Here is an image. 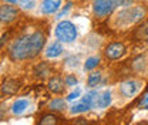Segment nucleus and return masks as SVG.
Here are the masks:
<instances>
[{
  "label": "nucleus",
  "mask_w": 148,
  "mask_h": 125,
  "mask_svg": "<svg viewBox=\"0 0 148 125\" xmlns=\"http://www.w3.org/2000/svg\"><path fill=\"white\" fill-rule=\"evenodd\" d=\"M92 9L98 17H106L112 13V10L115 9V3L114 0H95Z\"/></svg>",
  "instance_id": "obj_5"
},
{
  "label": "nucleus",
  "mask_w": 148,
  "mask_h": 125,
  "mask_svg": "<svg viewBox=\"0 0 148 125\" xmlns=\"http://www.w3.org/2000/svg\"><path fill=\"white\" fill-rule=\"evenodd\" d=\"M34 6H36L34 0H20V7L24 10H32Z\"/></svg>",
  "instance_id": "obj_22"
},
{
  "label": "nucleus",
  "mask_w": 148,
  "mask_h": 125,
  "mask_svg": "<svg viewBox=\"0 0 148 125\" xmlns=\"http://www.w3.org/2000/svg\"><path fill=\"white\" fill-rule=\"evenodd\" d=\"M80 94H81V91H80V89L77 88L75 91H74V92H71V94H69L67 100H69V101H73V100H77V98L80 97Z\"/></svg>",
  "instance_id": "obj_25"
},
{
  "label": "nucleus",
  "mask_w": 148,
  "mask_h": 125,
  "mask_svg": "<svg viewBox=\"0 0 148 125\" xmlns=\"http://www.w3.org/2000/svg\"><path fill=\"white\" fill-rule=\"evenodd\" d=\"M64 83H66V85H69V87H73V85H75V84H77V78H75L74 75H67Z\"/></svg>",
  "instance_id": "obj_24"
},
{
  "label": "nucleus",
  "mask_w": 148,
  "mask_h": 125,
  "mask_svg": "<svg viewBox=\"0 0 148 125\" xmlns=\"http://www.w3.org/2000/svg\"><path fill=\"white\" fill-rule=\"evenodd\" d=\"M56 37L63 43H71L77 37V29L71 21H60L56 27Z\"/></svg>",
  "instance_id": "obj_3"
},
{
  "label": "nucleus",
  "mask_w": 148,
  "mask_h": 125,
  "mask_svg": "<svg viewBox=\"0 0 148 125\" xmlns=\"http://www.w3.org/2000/svg\"><path fill=\"white\" fill-rule=\"evenodd\" d=\"M104 54L108 60H118L125 54V46L123 43H111L106 47Z\"/></svg>",
  "instance_id": "obj_6"
},
{
  "label": "nucleus",
  "mask_w": 148,
  "mask_h": 125,
  "mask_svg": "<svg viewBox=\"0 0 148 125\" xmlns=\"http://www.w3.org/2000/svg\"><path fill=\"white\" fill-rule=\"evenodd\" d=\"M49 89L51 92L56 94H61L64 91V85H63V80L60 77H53L50 81H49Z\"/></svg>",
  "instance_id": "obj_12"
},
{
  "label": "nucleus",
  "mask_w": 148,
  "mask_h": 125,
  "mask_svg": "<svg viewBox=\"0 0 148 125\" xmlns=\"http://www.w3.org/2000/svg\"><path fill=\"white\" fill-rule=\"evenodd\" d=\"M61 6V0H44L41 3V12L44 14H53Z\"/></svg>",
  "instance_id": "obj_9"
},
{
  "label": "nucleus",
  "mask_w": 148,
  "mask_h": 125,
  "mask_svg": "<svg viewBox=\"0 0 148 125\" xmlns=\"http://www.w3.org/2000/svg\"><path fill=\"white\" fill-rule=\"evenodd\" d=\"M140 88H141V83L140 81H137V80H128V81H125V83L121 84L120 91L125 97H132V95H135L140 91Z\"/></svg>",
  "instance_id": "obj_8"
},
{
  "label": "nucleus",
  "mask_w": 148,
  "mask_h": 125,
  "mask_svg": "<svg viewBox=\"0 0 148 125\" xmlns=\"http://www.w3.org/2000/svg\"><path fill=\"white\" fill-rule=\"evenodd\" d=\"M18 88H20V83H18L17 80H12V78L10 80H6L3 83V87H1L3 92H6L7 95H14L18 91Z\"/></svg>",
  "instance_id": "obj_10"
},
{
  "label": "nucleus",
  "mask_w": 148,
  "mask_h": 125,
  "mask_svg": "<svg viewBox=\"0 0 148 125\" xmlns=\"http://www.w3.org/2000/svg\"><path fill=\"white\" fill-rule=\"evenodd\" d=\"M50 109L51 111H63L66 109V101L61 98H56L50 102Z\"/></svg>",
  "instance_id": "obj_18"
},
{
  "label": "nucleus",
  "mask_w": 148,
  "mask_h": 125,
  "mask_svg": "<svg viewBox=\"0 0 148 125\" xmlns=\"http://www.w3.org/2000/svg\"><path fill=\"white\" fill-rule=\"evenodd\" d=\"M46 44V37L41 31H34L29 36V48H30V58L36 57L37 54L43 50Z\"/></svg>",
  "instance_id": "obj_4"
},
{
  "label": "nucleus",
  "mask_w": 148,
  "mask_h": 125,
  "mask_svg": "<svg viewBox=\"0 0 148 125\" xmlns=\"http://www.w3.org/2000/svg\"><path fill=\"white\" fill-rule=\"evenodd\" d=\"M61 53H63V46H61V43H58V41L51 43V44L47 47V50H46L47 58H56V57H58Z\"/></svg>",
  "instance_id": "obj_11"
},
{
  "label": "nucleus",
  "mask_w": 148,
  "mask_h": 125,
  "mask_svg": "<svg viewBox=\"0 0 148 125\" xmlns=\"http://www.w3.org/2000/svg\"><path fill=\"white\" fill-rule=\"evenodd\" d=\"M34 74H36L37 77H40V78H44V77H47L50 74V67L46 63H40L34 68Z\"/></svg>",
  "instance_id": "obj_15"
},
{
  "label": "nucleus",
  "mask_w": 148,
  "mask_h": 125,
  "mask_svg": "<svg viewBox=\"0 0 148 125\" xmlns=\"http://www.w3.org/2000/svg\"><path fill=\"white\" fill-rule=\"evenodd\" d=\"M18 16V10L14 6H0V21L1 23H12Z\"/></svg>",
  "instance_id": "obj_7"
},
{
  "label": "nucleus",
  "mask_w": 148,
  "mask_h": 125,
  "mask_svg": "<svg viewBox=\"0 0 148 125\" xmlns=\"http://www.w3.org/2000/svg\"><path fill=\"white\" fill-rule=\"evenodd\" d=\"M70 7H71V4H70V3H69V4H67V6H66V7H64V10H61V12H60V13H58V14H57V18L63 17V16H64V14H66V13H67V12H69V10H70Z\"/></svg>",
  "instance_id": "obj_26"
},
{
  "label": "nucleus",
  "mask_w": 148,
  "mask_h": 125,
  "mask_svg": "<svg viewBox=\"0 0 148 125\" xmlns=\"http://www.w3.org/2000/svg\"><path fill=\"white\" fill-rule=\"evenodd\" d=\"M147 109H148V105H147Z\"/></svg>",
  "instance_id": "obj_29"
},
{
  "label": "nucleus",
  "mask_w": 148,
  "mask_h": 125,
  "mask_svg": "<svg viewBox=\"0 0 148 125\" xmlns=\"http://www.w3.org/2000/svg\"><path fill=\"white\" fill-rule=\"evenodd\" d=\"M137 36L140 37L141 40H145V41H148V23L143 24V27H140V29H138Z\"/></svg>",
  "instance_id": "obj_21"
},
{
  "label": "nucleus",
  "mask_w": 148,
  "mask_h": 125,
  "mask_svg": "<svg viewBox=\"0 0 148 125\" xmlns=\"http://www.w3.org/2000/svg\"><path fill=\"white\" fill-rule=\"evenodd\" d=\"M110 104H111V92L110 91L103 92V94L98 97L97 102H95V105H98L100 108H106V107H108Z\"/></svg>",
  "instance_id": "obj_14"
},
{
  "label": "nucleus",
  "mask_w": 148,
  "mask_h": 125,
  "mask_svg": "<svg viewBox=\"0 0 148 125\" xmlns=\"http://www.w3.org/2000/svg\"><path fill=\"white\" fill-rule=\"evenodd\" d=\"M10 57L12 60H26L30 58V48H29V36L17 38L10 47Z\"/></svg>",
  "instance_id": "obj_2"
},
{
  "label": "nucleus",
  "mask_w": 148,
  "mask_h": 125,
  "mask_svg": "<svg viewBox=\"0 0 148 125\" xmlns=\"http://www.w3.org/2000/svg\"><path fill=\"white\" fill-rule=\"evenodd\" d=\"M100 83H101V72L94 71V72H91V74L88 75L87 84H88L90 87H95V85H98Z\"/></svg>",
  "instance_id": "obj_17"
},
{
  "label": "nucleus",
  "mask_w": 148,
  "mask_h": 125,
  "mask_svg": "<svg viewBox=\"0 0 148 125\" xmlns=\"http://www.w3.org/2000/svg\"><path fill=\"white\" fill-rule=\"evenodd\" d=\"M98 63H100V58L98 57H90V58H87L86 60V63H84V70H92V68H95L97 66H98Z\"/></svg>",
  "instance_id": "obj_19"
},
{
  "label": "nucleus",
  "mask_w": 148,
  "mask_h": 125,
  "mask_svg": "<svg viewBox=\"0 0 148 125\" xmlns=\"http://www.w3.org/2000/svg\"><path fill=\"white\" fill-rule=\"evenodd\" d=\"M90 108L91 107H90L87 102L81 101V102H78V104H75V105H73V107L70 108V112H71V114H80V112H86V111H88Z\"/></svg>",
  "instance_id": "obj_16"
},
{
  "label": "nucleus",
  "mask_w": 148,
  "mask_h": 125,
  "mask_svg": "<svg viewBox=\"0 0 148 125\" xmlns=\"http://www.w3.org/2000/svg\"><path fill=\"white\" fill-rule=\"evenodd\" d=\"M6 1H9V3H16L17 0H6Z\"/></svg>",
  "instance_id": "obj_28"
},
{
  "label": "nucleus",
  "mask_w": 148,
  "mask_h": 125,
  "mask_svg": "<svg viewBox=\"0 0 148 125\" xmlns=\"http://www.w3.org/2000/svg\"><path fill=\"white\" fill-rule=\"evenodd\" d=\"M134 0H114V3H115V7L117 6H121V7H128L131 6V3H132Z\"/></svg>",
  "instance_id": "obj_23"
},
{
  "label": "nucleus",
  "mask_w": 148,
  "mask_h": 125,
  "mask_svg": "<svg viewBox=\"0 0 148 125\" xmlns=\"http://www.w3.org/2000/svg\"><path fill=\"white\" fill-rule=\"evenodd\" d=\"M58 122V118L56 117V115H44L41 120H40V124L41 125H54Z\"/></svg>",
  "instance_id": "obj_20"
},
{
  "label": "nucleus",
  "mask_w": 148,
  "mask_h": 125,
  "mask_svg": "<svg viewBox=\"0 0 148 125\" xmlns=\"http://www.w3.org/2000/svg\"><path fill=\"white\" fill-rule=\"evenodd\" d=\"M145 16V9L141 6H132L127 7L125 10L120 12L117 14V24L120 26H131L138 21H141Z\"/></svg>",
  "instance_id": "obj_1"
},
{
  "label": "nucleus",
  "mask_w": 148,
  "mask_h": 125,
  "mask_svg": "<svg viewBox=\"0 0 148 125\" xmlns=\"http://www.w3.org/2000/svg\"><path fill=\"white\" fill-rule=\"evenodd\" d=\"M141 104H143V105H145V104H148V94L145 95V97H144V98H143V100H141Z\"/></svg>",
  "instance_id": "obj_27"
},
{
  "label": "nucleus",
  "mask_w": 148,
  "mask_h": 125,
  "mask_svg": "<svg viewBox=\"0 0 148 125\" xmlns=\"http://www.w3.org/2000/svg\"><path fill=\"white\" fill-rule=\"evenodd\" d=\"M27 107H29V101L27 100H17L13 104V107H12V112L16 114V115H20V114H23L26 111Z\"/></svg>",
  "instance_id": "obj_13"
}]
</instances>
